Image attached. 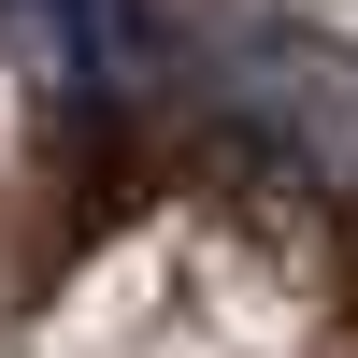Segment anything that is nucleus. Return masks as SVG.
<instances>
[{"label":"nucleus","mask_w":358,"mask_h":358,"mask_svg":"<svg viewBox=\"0 0 358 358\" xmlns=\"http://www.w3.org/2000/svg\"><path fill=\"white\" fill-rule=\"evenodd\" d=\"M43 86H143V0H0Z\"/></svg>","instance_id":"1"}]
</instances>
